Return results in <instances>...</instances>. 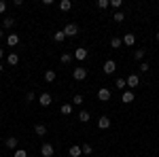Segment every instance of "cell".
Returning <instances> with one entry per match:
<instances>
[{"label":"cell","instance_id":"1","mask_svg":"<svg viewBox=\"0 0 159 157\" xmlns=\"http://www.w3.org/2000/svg\"><path fill=\"white\" fill-rule=\"evenodd\" d=\"M64 34H66V38H74V36H79V25L76 24H66L64 25Z\"/></svg>","mask_w":159,"mask_h":157},{"label":"cell","instance_id":"2","mask_svg":"<svg viewBox=\"0 0 159 157\" xmlns=\"http://www.w3.org/2000/svg\"><path fill=\"white\" fill-rule=\"evenodd\" d=\"M72 76H74V81H85V76H87V68H83V66L74 68V70H72Z\"/></svg>","mask_w":159,"mask_h":157},{"label":"cell","instance_id":"3","mask_svg":"<svg viewBox=\"0 0 159 157\" xmlns=\"http://www.w3.org/2000/svg\"><path fill=\"white\" fill-rule=\"evenodd\" d=\"M102 70H104V74H115V70H117L115 60H106V62H104V66H102Z\"/></svg>","mask_w":159,"mask_h":157},{"label":"cell","instance_id":"4","mask_svg":"<svg viewBox=\"0 0 159 157\" xmlns=\"http://www.w3.org/2000/svg\"><path fill=\"white\" fill-rule=\"evenodd\" d=\"M53 153H55V149H53L51 142H45V145L40 146V155L43 157H53Z\"/></svg>","mask_w":159,"mask_h":157},{"label":"cell","instance_id":"5","mask_svg":"<svg viewBox=\"0 0 159 157\" xmlns=\"http://www.w3.org/2000/svg\"><path fill=\"white\" fill-rule=\"evenodd\" d=\"M110 98H112V94H110V89H106V87H102V89H98V100H100V102H108Z\"/></svg>","mask_w":159,"mask_h":157},{"label":"cell","instance_id":"6","mask_svg":"<svg viewBox=\"0 0 159 157\" xmlns=\"http://www.w3.org/2000/svg\"><path fill=\"white\" fill-rule=\"evenodd\" d=\"M74 60H79V62H83V60H87V49L85 47H79V49H74Z\"/></svg>","mask_w":159,"mask_h":157},{"label":"cell","instance_id":"7","mask_svg":"<svg viewBox=\"0 0 159 157\" xmlns=\"http://www.w3.org/2000/svg\"><path fill=\"white\" fill-rule=\"evenodd\" d=\"M134 91H132V89H125V91H123L121 94V102L123 104H129V102H134Z\"/></svg>","mask_w":159,"mask_h":157},{"label":"cell","instance_id":"8","mask_svg":"<svg viewBox=\"0 0 159 157\" xmlns=\"http://www.w3.org/2000/svg\"><path fill=\"white\" fill-rule=\"evenodd\" d=\"M138 85H140V76H138V74H129V76H127V87L134 89Z\"/></svg>","mask_w":159,"mask_h":157},{"label":"cell","instance_id":"9","mask_svg":"<svg viewBox=\"0 0 159 157\" xmlns=\"http://www.w3.org/2000/svg\"><path fill=\"white\" fill-rule=\"evenodd\" d=\"M4 146H7V149H11V151H17V138H15V136L4 138Z\"/></svg>","mask_w":159,"mask_h":157},{"label":"cell","instance_id":"10","mask_svg":"<svg viewBox=\"0 0 159 157\" xmlns=\"http://www.w3.org/2000/svg\"><path fill=\"white\" fill-rule=\"evenodd\" d=\"M68 155H70V157H81V155H83V149H81L79 145H72L70 149H68Z\"/></svg>","mask_w":159,"mask_h":157},{"label":"cell","instance_id":"11","mask_svg":"<svg viewBox=\"0 0 159 157\" xmlns=\"http://www.w3.org/2000/svg\"><path fill=\"white\" fill-rule=\"evenodd\" d=\"M38 102H40V106H49L51 104V94H47V91L40 94V96H38Z\"/></svg>","mask_w":159,"mask_h":157},{"label":"cell","instance_id":"12","mask_svg":"<svg viewBox=\"0 0 159 157\" xmlns=\"http://www.w3.org/2000/svg\"><path fill=\"white\" fill-rule=\"evenodd\" d=\"M98 127H100V130H108V127H110V119L106 117V115L98 119Z\"/></svg>","mask_w":159,"mask_h":157},{"label":"cell","instance_id":"13","mask_svg":"<svg viewBox=\"0 0 159 157\" xmlns=\"http://www.w3.org/2000/svg\"><path fill=\"white\" fill-rule=\"evenodd\" d=\"M123 45H125V47H134L136 45V36L134 34H125V36H123Z\"/></svg>","mask_w":159,"mask_h":157},{"label":"cell","instance_id":"14","mask_svg":"<svg viewBox=\"0 0 159 157\" xmlns=\"http://www.w3.org/2000/svg\"><path fill=\"white\" fill-rule=\"evenodd\" d=\"M7 45H9V47H17V45H19V36H17V34H9V36H7Z\"/></svg>","mask_w":159,"mask_h":157},{"label":"cell","instance_id":"15","mask_svg":"<svg viewBox=\"0 0 159 157\" xmlns=\"http://www.w3.org/2000/svg\"><path fill=\"white\" fill-rule=\"evenodd\" d=\"M7 64H9V66H17V64H19V55H17V53H9V55H7Z\"/></svg>","mask_w":159,"mask_h":157},{"label":"cell","instance_id":"16","mask_svg":"<svg viewBox=\"0 0 159 157\" xmlns=\"http://www.w3.org/2000/svg\"><path fill=\"white\" fill-rule=\"evenodd\" d=\"M34 132H36L38 136H47V125H45V123H36V125H34Z\"/></svg>","mask_w":159,"mask_h":157},{"label":"cell","instance_id":"17","mask_svg":"<svg viewBox=\"0 0 159 157\" xmlns=\"http://www.w3.org/2000/svg\"><path fill=\"white\" fill-rule=\"evenodd\" d=\"M13 25H15V19H13V17H4V19H2V28H4V30H11Z\"/></svg>","mask_w":159,"mask_h":157},{"label":"cell","instance_id":"18","mask_svg":"<svg viewBox=\"0 0 159 157\" xmlns=\"http://www.w3.org/2000/svg\"><path fill=\"white\" fill-rule=\"evenodd\" d=\"M121 45H123V38H119V36H112V38H110V47H112V49H119Z\"/></svg>","mask_w":159,"mask_h":157},{"label":"cell","instance_id":"19","mask_svg":"<svg viewBox=\"0 0 159 157\" xmlns=\"http://www.w3.org/2000/svg\"><path fill=\"white\" fill-rule=\"evenodd\" d=\"M55 79H57V74H55V70H47V72H45V81H47V83H53Z\"/></svg>","mask_w":159,"mask_h":157},{"label":"cell","instance_id":"20","mask_svg":"<svg viewBox=\"0 0 159 157\" xmlns=\"http://www.w3.org/2000/svg\"><path fill=\"white\" fill-rule=\"evenodd\" d=\"M115 87H117V89H121V91H125V87H127V81H125V79H121V76H119V79H117V81H115Z\"/></svg>","mask_w":159,"mask_h":157},{"label":"cell","instance_id":"21","mask_svg":"<svg viewBox=\"0 0 159 157\" xmlns=\"http://www.w3.org/2000/svg\"><path fill=\"white\" fill-rule=\"evenodd\" d=\"M64 38H66V34H64V30H57V32L53 34V40H55V43H64Z\"/></svg>","mask_w":159,"mask_h":157},{"label":"cell","instance_id":"22","mask_svg":"<svg viewBox=\"0 0 159 157\" xmlns=\"http://www.w3.org/2000/svg\"><path fill=\"white\" fill-rule=\"evenodd\" d=\"M112 19H115L117 24H123V21H125V13L117 11V13H115V15H112Z\"/></svg>","mask_w":159,"mask_h":157},{"label":"cell","instance_id":"23","mask_svg":"<svg viewBox=\"0 0 159 157\" xmlns=\"http://www.w3.org/2000/svg\"><path fill=\"white\" fill-rule=\"evenodd\" d=\"M60 60H61V64H70V62L74 60V55H72V53H61Z\"/></svg>","mask_w":159,"mask_h":157},{"label":"cell","instance_id":"24","mask_svg":"<svg viewBox=\"0 0 159 157\" xmlns=\"http://www.w3.org/2000/svg\"><path fill=\"white\" fill-rule=\"evenodd\" d=\"M60 9H61V11H70V9H72V2H70V0H61Z\"/></svg>","mask_w":159,"mask_h":157},{"label":"cell","instance_id":"25","mask_svg":"<svg viewBox=\"0 0 159 157\" xmlns=\"http://www.w3.org/2000/svg\"><path fill=\"white\" fill-rule=\"evenodd\" d=\"M89 117H91V115H89L87 110H81V113H79V121H81V123H87Z\"/></svg>","mask_w":159,"mask_h":157},{"label":"cell","instance_id":"26","mask_svg":"<svg viewBox=\"0 0 159 157\" xmlns=\"http://www.w3.org/2000/svg\"><path fill=\"white\" fill-rule=\"evenodd\" d=\"M144 53H147V51H142V49H136V51H134V60L142 62V60H144Z\"/></svg>","mask_w":159,"mask_h":157},{"label":"cell","instance_id":"27","mask_svg":"<svg viewBox=\"0 0 159 157\" xmlns=\"http://www.w3.org/2000/svg\"><path fill=\"white\" fill-rule=\"evenodd\" d=\"M61 115H70L72 113V104H61Z\"/></svg>","mask_w":159,"mask_h":157},{"label":"cell","instance_id":"28","mask_svg":"<svg viewBox=\"0 0 159 157\" xmlns=\"http://www.w3.org/2000/svg\"><path fill=\"white\" fill-rule=\"evenodd\" d=\"M72 104H74V106H81V104H83V96H81V94H74Z\"/></svg>","mask_w":159,"mask_h":157},{"label":"cell","instance_id":"29","mask_svg":"<svg viewBox=\"0 0 159 157\" xmlns=\"http://www.w3.org/2000/svg\"><path fill=\"white\" fill-rule=\"evenodd\" d=\"M110 7L119 11V9H121V7H123V2H121V0H110Z\"/></svg>","mask_w":159,"mask_h":157},{"label":"cell","instance_id":"30","mask_svg":"<svg viewBox=\"0 0 159 157\" xmlns=\"http://www.w3.org/2000/svg\"><path fill=\"white\" fill-rule=\"evenodd\" d=\"M13 157H28V151H24V149H17V151L13 153Z\"/></svg>","mask_w":159,"mask_h":157},{"label":"cell","instance_id":"31","mask_svg":"<svg viewBox=\"0 0 159 157\" xmlns=\"http://www.w3.org/2000/svg\"><path fill=\"white\" fill-rule=\"evenodd\" d=\"M34 100H36V94L34 91H28L25 94V102H34Z\"/></svg>","mask_w":159,"mask_h":157},{"label":"cell","instance_id":"32","mask_svg":"<svg viewBox=\"0 0 159 157\" xmlns=\"http://www.w3.org/2000/svg\"><path fill=\"white\" fill-rule=\"evenodd\" d=\"M83 149V155H91V145H81Z\"/></svg>","mask_w":159,"mask_h":157},{"label":"cell","instance_id":"33","mask_svg":"<svg viewBox=\"0 0 159 157\" xmlns=\"http://www.w3.org/2000/svg\"><path fill=\"white\" fill-rule=\"evenodd\" d=\"M138 68H140V72H148V70H151V66H148L147 62H142V64H140Z\"/></svg>","mask_w":159,"mask_h":157},{"label":"cell","instance_id":"34","mask_svg":"<svg viewBox=\"0 0 159 157\" xmlns=\"http://www.w3.org/2000/svg\"><path fill=\"white\" fill-rule=\"evenodd\" d=\"M108 0H98V9H108Z\"/></svg>","mask_w":159,"mask_h":157},{"label":"cell","instance_id":"35","mask_svg":"<svg viewBox=\"0 0 159 157\" xmlns=\"http://www.w3.org/2000/svg\"><path fill=\"white\" fill-rule=\"evenodd\" d=\"M4 11H7V2H4V0H0V15H2Z\"/></svg>","mask_w":159,"mask_h":157},{"label":"cell","instance_id":"36","mask_svg":"<svg viewBox=\"0 0 159 157\" xmlns=\"http://www.w3.org/2000/svg\"><path fill=\"white\" fill-rule=\"evenodd\" d=\"M0 60H4V49L0 47Z\"/></svg>","mask_w":159,"mask_h":157},{"label":"cell","instance_id":"37","mask_svg":"<svg viewBox=\"0 0 159 157\" xmlns=\"http://www.w3.org/2000/svg\"><path fill=\"white\" fill-rule=\"evenodd\" d=\"M2 70H4V66H2V62H0V72H2Z\"/></svg>","mask_w":159,"mask_h":157},{"label":"cell","instance_id":"38","mask_svg":"<svg viewBox=\"0 0 159 157\" xmlns=\"http://www.w3.org/2000/svg\"><path fill=\"white\" fill-rule=\"evenodd\" d=\"M2 36H4V34H2V28H0V38H2Z\"/></svg>","mask_w":159,"mask_h":157},{"label":"cell","instance_id":"39","mask_svg":"<svg viewBox=\"0 0 159 157\" xmlns=\"http://www.w3.org/2000/svg\"><path fill=\"white\" fill-rule=\"evenodd\" d=\"M155 38H157V40H159V32H157V34H155Z\"/></svg>","mask_w":159,"mask_h":157}]
</instances>
